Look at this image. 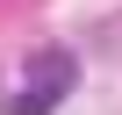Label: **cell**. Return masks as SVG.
Masks as SVG:
<instances>
[{"label":"cell","instance_id":"1","mask_svg":"<svg viewBox=\"0 0 122 115\" xmlns=\"http://www.w3.org/2000/svg\"><path fill=\"white\" fill-rule=\"evenodd\" d=\"M29 79H36V86H57V94H72L79 58H72L65 43H43V50H29Z\"/></svg>","mask_w":122,"mask_h":115},{"label":"cell","instance_id":"2","mask_svg":"<svg viewBox=\"0 0 122 115\" xmlns=\"http://www.w3.org/2000/svg\"><path fill=\"white\" fill-rule=\"evenodd\" d=\"M57 101H65L57 86H36V79H29V94H15V101H7V115H50Z\"/></svg>","mask_w":122,"mask_h":115}]
</instances>
